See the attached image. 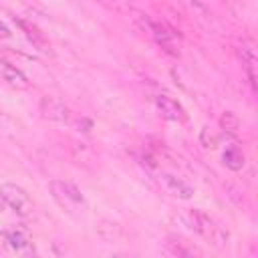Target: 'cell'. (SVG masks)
I'll return each mask as SVG.
<instances>
[{
    "mask_svg": "<svg viewBox=\"0 0 258 258\" xmlns=\"http://www.w3.org/2000/svg\"><path fill=\"white\" fill-rule=\"evenodd\" d=\"M185 224H187L196 234L204 236L206 240H210V242H212L214 246H218V248H222V246L228 244V238H230L228 230H226L222 224H218L214 218H210L208 214H204V212H200V210H189V212L185 214Z\"/></svg>",
    "mask_w": 258,
    "mask_h": 258,
    "instance_id": "obj_1",
    "label": "cell"
},
{
    "mask_svg": "<svg viewBox=\"0 0 258 258\" xmlns=\"http://www.w3.org/2000/svg\"><path fill=\"white\" fill-rule=\"evenodd\" d=\"M50 194L56 200V204L67 212H75L85 206V198L81 189L71 181H58V179L50 181Z\"/></svg>",
    "mask_w": 258,
    "mask_h": 258,
    "instance_id": "obj_2",
    "label": "cell"
},
{
    "mask_svg": "<svg viewBox=\"0 0 258 258\" xmlns=\"http://www.w3.org/2000/svg\"><path fill=\"white\" fill-rule=\"evenodd\" d=\"M0 200H2L12 212H16L18 216H26V214L32 210V200H30V196H28L20 185H14V183H4V185H0Z\"/></svg>",
    "mask_w": 258,
    "mask_h": 258,
    "instance_id": "obj_3",
    "label": "cell"
},
{
    "mask_svg": "<svg viewBox=\"0 0 258 258\" xmlns=\"http://www.w3.org/2000/svg\"><path fill=\"white\" fill-rule=\"evenodd\" d=\"M155 105H157V111L161 113L163 119L175 121V123H183V121H185V111H183V107H181L179 101L173 99L171 95L159 93V95L155 97Z\"/></svg>",
    "mask_w": 258,
    "mask_h": 258,
    "instance_id": "obj_4",
    "label": "cell"
},
{
    "mask_svg": "<svg viewBox=\"0 0 258 258\" xmlns=\"http://www.w3.org/2000/svg\"><path fill=\"white\" fill-rule=\"evenodd\" d=\"M145 32H149L151 36H153V40L165 50V52H169V54H173V56H177V44H175V36H173V32L169 30V28H165L163 24H159V22H153V20H149V26H147V30Z\"/></svg>",
    "mask_w": 258,
    "mask_h": 258,
    "instance_id": "obj_5",
    "label": "cell"
},
{
    "mask_svg": "<svg viewBox=\"0 0 258 258\" xmlns=\"http://www.w3.org/2000/svg\"><path fill=\"white\" fill-rule=\"evenodd\" d=\"M0 81H4L6 85H10L12 89H18V91H24V89L30 87L28 77L20 69H16L12 62H8L4 58H0Z\"/></svg>",
    "mask_w": 258,
    "mask_h": 258,
    "instance_id": "obj_6",
    "label": "cell"
},
{
    "mask_svg": "<svg viewBox=\"0 0 258 258\" xmlns=\"http://www.w3.org/2000/svg\"><path fill=\"white\" fill-rule=\"evenodd\" d=\"M40 115L48 121H58L64 123L69 121V109L62 101L54 99V97H42L40 101Z\"/></svg>",
    "mask_w": 258,
    "mask_h": 258,
    "instance_id": "obj_7",
    "label": "cell"
},
{
    "mask_svg": "<svg viewBox=\"0 0 258 258\" xmlns=\"http://www.w3.org/2000/svg\"><path fill=\"white\" fill-rule=\"evenodd\" d=\"M238 54H240L242 69L246 73V79H248L250 87L256 89V50H254V46L250 42L248 44H242L240 50H238Z\"/></svg>",
    "mask_w": 258,
    "mask_h": 258,
    "instance_id": "obj_8",
    "label": "cell"
},
{
    "mask_svg": "<svg viewBox=\"0 0 258 258\" xmlns=\"http://www.w3.org/2000/svg\"><path fill=\"white\" fill-rule=\"evenodd\" d=\"M161 181H163L165 189H167L171 196L179 198V200H189V198L194 196V187H191L189 183H185L181 177H175V175H171V173H163V175H161Z\"/></svg>",
    "mask_w": 258,
    "mask_h": 258,
    "instance_id": "obj_9",
    "label": "cell"
},
{
    "mask_svg": "<svg viewBox=\"0 0 258 258\" xmlns=\"http://www.w3.org/2000/svg\"><path fill=\"white\" fill-rule=\"evenodd\" d=\"M6 238H8V246L20 254H32V242L28 238L26 232L22 230H10L6 232Z\"/></svg>",
    "mask_w": 258,
    "mask_h": 258,
    "instance_id": "obj_10",
    "label": "cell"
},
{
    "mask_svg": "<svg viewBox=\"0 0 258 258\" xmlns=\"http://www.w3.org/2000/svg\"><path fill=\"white\" fill-rule=\"evenodd\" d=\"M222 161H224V165H226L228 169L238 171V169L244 167V153H242L236 145H230V147H226V151H224V155H222Z\"/></svg>",
    "mask_w": 258,
    "mask_h": 258,
    "instance_id": "obj_11",
    "label": "cell"
},
{
    "mask_svg": "<svg viewBox=\"0 0 258 258\" xmlns=\"http://www.w3.org/2000/svg\"><path fill=\"white\" fill-rule=\"evenodd\" d=\"M220 127L226 131V133H230V135H234L238 129H240V119L232 113V111H226L222 117H220Z\"/></svg>",
    "mask_w": 258,
    "mask_h": 258,
    "instance_id": "obj_12",
    "label": "cell"
},
{
    "mask_svg": "<svg viewBox=\"0 0 258 258\" xmlns=\"http://www.w3.org/2000/svg\"><path fill=\"white\" fill-rule=\"evenodd\" d=\"M200 141H202V145L206 149H214L218 145V133L214 129H210V127H204L202 133H200Z\"/></svg>",
    "mask_w": 258,
    "mask_h": 258,
    "instance_id": "obj_13",
    "label": "cell"
},
{
    "mask_svg": "<svg viewBox=\"0 0 258 258\" xmlns=\"http://www.w3.org/2000/svg\"><path fill=\"white\" fill-rule=\"evenodd\" d=\"M18 24H20V26L26 30V36H28V38H30V40H32V42H34V44L40 48V50H46V42H44V38H42V36H40V34H38L34 28H30V26H28L26 22H22V20H18Z\"/></svg>",
    "mask_w": 258,
    "mask_h": 258,
    "instance_id": "obj_14",
    "label": "cell"
},
{
    "mask_svg": "<svg viewBox=\"0 0 258 258\" xmlns=\"http://www.w3.org/2000/svg\"><path fill=\"white\" fill-rule=\"evenodd\" d=\"M12 36V32H10V28L0 20V38H10Z\"/></svg>",
    "mask_w": 258,
    "mask_h": 258,
    "instance_id": "obj_15",
    "label": "cell"
},
{
    "mask_svg": "<svg viewBox=\"0 0 258 258\" xmlns=\"http://www.w3.org/2000/svg\"><path fill=\"white\" fill-rule=\"evenodd\" d=\"M97 2H101V4H105L107 8H119V0H97Z\"/></svg>",
    "mask_w": 258,
    "mask_h": 258,
    "instance_id": "obj_16",
    "label": "cell"
},
{
    "mask_svg": "<svg viewBox=\"0 0 258 258\" xmlns=\"http://www.w3.org/2000/svg\"><path fill=\"white\" fill-rule=\"evenodd\" d=\"M8 246V238H6V232H0V252H4Z\"/></svg>",
    "mask_w": 258,
    "mask_h": 258,
    "instance_id": "obj_17",
    "label": "cell"
}]
</instances>
